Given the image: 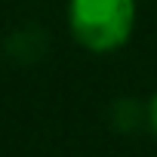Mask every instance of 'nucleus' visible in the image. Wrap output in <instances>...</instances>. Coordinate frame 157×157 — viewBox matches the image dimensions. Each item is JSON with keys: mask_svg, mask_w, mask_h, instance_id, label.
<instances>
[{"mask_svg": "<svg viewBox=\"0 0 157 157\" xmlns=\"http://www.w3.org/2000/svg\"><path fill=\"white\" fill-rule=\"evenodd\" d=\"M136 25V0H71L68 28L90 52L120 49Z\"/></svg>", "mask_w": 157, "mask_h": 157, "instance_id": "f257e3e1", "label": "nucleus"}, {"mask_svg": "<svg viewBox=\"0 0 157 157\" xmlns=\"http://www.w3.org/2000/svg\"><path fill=\"white\" fill-rule=\"evenodd\" d=\"M148 120H151V129L157 132V93H154V99H151V108H148Z\"/></svg>", "mask_w": 157, "mask_h": 157, "instance_id": "f03ea898", "label": "nucleus"}]
</instances>
